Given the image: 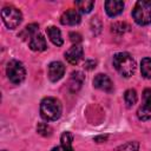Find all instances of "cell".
<instances>
[{"label":"cell","mask_w":151,"mask_h":151,"mask_svg":"<svg viewBox=\"0 0 151 151\" xmlns=\"http://www.w3.org/2000/svg\"><path fill=\"white\" fill-rule=\"evenodd\" d=\"M132 18L140 26H145L150 24L151 22V2L137 1L132 9Z\"/></svg>","instance_id":"cell-3"},{"label":"cell","mask_w":151,"mask_h":151,"mask_svg":"<svg viewBox=\"0 0 151 151\" xmlns=\"http://www.w3.org/2000/svg\"><path fill=\"white\" fill-rule=\"evenodd\" d=\"M4 151H5V150H4Z\"/></svg>","instance_id":"cell-24"},{"label":"cell","mask_w":151,"mask_h":151,"mask_svg":"<svg viewBox=\"0 0 151 151\" xmlns=\"http://www.w3.org/2000/svg\"><path fill=\"white\" fill-rule=\"evenodd\" d=\"M52 151H74V150H73V149L65 147V146H63V145H59V146H57V147H53Z\"/></svg>","instance_id":"cell-23"},{"label":"cell","mask_w":151,"mask_h":151,"mask_svg":"<svg viewBox=\"0 0 151 151\" xmlns=\"http://www.w3.org/2000/svg\"><path fill=\"white\" fill-rule=\"evenodd\" d=\"M60 142H61L60 145H63V146H65V147H68V149H73V147H72L73 134H72L71 132H68V131L64 132V133L61 134V137H60Z\"/></svg>","instance_id":"cell-19"},{"label":"cell","mask_w":151,"mask_h":151,"mask_svg":"<svg viewBox=\"0 0 151 151\" xmlns=\"http://www.w3.org/2000/svg\"><path fill=\"white\" fill-rule=\"evenodd\" d=\"M140 71L142 76L146 79L151 78V58H144L140 63Z\"/></svg>","instance_id":"cell-16"},{"label":"cell","mask_w":151,"mask_h":151,"mask_svg":"<svg viewBox=\"0 0 151 151\" xmlns=\"http://www.w3.org/2000/svg\"><path fill=\"white\" fill-rule=\"evenodd\" d=\"M137 117L140 120L151 118V88H145L143 92V104L137 110Z\"/></svg>","instance_id":"cell-6"},{"label":"cell","mask_w":151,"mask_h":151,"mask_svg":"<svg viewBox=\"0 0 151 151\" xmlns=\"http://www.w3.org/2000/svg\"><path fill=\"white\" fill-rule=\"evenodd\" d=\"M1 18L7 28L14 29L20 25L22 20V14L14 6H5L1 9Z\"/></svg>","instance_id":"cell-4"},{"label":"cell","mask_w":151,"mask_h":151,"mask_svg":"<svg viewBox=\"0 0 151 151\" xmlns=\"http://www.w3.org/2000/svg\"><path fill=\"white\" fill-rule=\"evenodd\" d=\"M138 150H139V143L136 140L127 142L114 149V151H138Z\"/></svg>","instance_id":"cell-17"},{"label":"cell","mask_w":151,"mask_h":151,"mask_svg":"<svg viewBox=\"0 0 151 151\" xmlns=\"http://www.w3.org/2000/svg\"><path fill=\"white\" fill-rule=\"evenodd\" d=\"M137 92L133 90V88H130V90H126L125 93H124V100H125V104L127 107H131L133 106L136 103H137Z\"/></svg>","instance_id":"cell-14"},{"label":"cell","mask_w":151,"mask_h":151,"mask_svg":"<svg viewBox=\"0 0 151 151\" xmlns=\"http://www.w3.org/2000/svg\"><path fill=\"white\" fill-rule=\"evenodd\" d=\"M80 20H81V18L77 9H67L60 17V22L63 25H68V26L78 25L80 22Z\"/></svg>","instance_id":"cell-10"},{"label":"cell","mask_w":151,"mask_h":151,"mask_svg":"<svg viewBox=\"0 0 151 151\" xmlns=\"http://www.w3.org/2000/svg\"><path fill=\"white\" fill-rule=\"evenodd\" d=\"M124 2L120 0H107L105 2V11L109 17H117L123 12Z\"/></svg>","instance_id":"cell-12"},{"label":"cell","mask_w":151,"mask_h":151,"mask_svg":"<svg viewBox=\"0 0 151 151\" xmlns=\"http://www.w3.org/2000/svg\"><path fill=\"white\" fill-rule=\"evenodd\" d=\"M83 53H84V51H83V47L80 45H73L72 47H70L65 52V58L70 64L76 65L83 58Z\"/></svg>","instance_id":"cell-11"},{"label":"cell","mask_w":151,"mask_h":151,"mask_svg":"<svg viewBox=\"0 0 151 151\" xmlns=\"http://www.w3.org/2000/svg\"><path fill=\"white\" fill-rule=\"evenodd\" d=\"M65 73V66L60 61H52L48 65V79L53 83L60 80Z\"/></svg>","instance_id":"cell-8"},{"label":"cell","mask_w":151,"mask_h":151,"mask_svg":"<svg viewBox=\"0 0 151 151\" xmlns=\"http://www.w3.org/2000/svg\"><path fill=\"white\" fill-rule=\"evenodd\" d=\"M113 66L125 78L131 77L136 71V61L127 52H119L113 55Z\"/></svg>","instance_id":"cell-1"},{"label":"cell","mask_w":151,"mask_h":151,"mask_svg":"<svg viewBox=\"0 0 151 151\" xmlns=\"http://www.w3.org/2000/svg\"><path fill=\"white\" fill-rule=\"evenodd\" d=\"M127 28H129V26L124 22H116L112 25V31L117 32V33H124Z\"/></svg>","instance_id":"cell-21"},{"label":"cell","mask_w":151,"mask_h":151,"mask_svg":"<svg viewBox=\"0 0 151 151\" xmlns=\"http://www.w3.org/2000/svg\"><path fill=\"white\" fill-rule=\"evenodd\" d=\"M61 104L57 98L46 97L40 103V114L46 120H57L61 116Z\"/></svg>","instance_id":"cell-2"},{"label":"cell","mask_w":151,"mask_h":151,"mask_svg":"<svg viewBox=\"0 0 151 151\" xmlns=\"http://www.w3.org/2000/svg\"><path fill=\"white\" fill-rule=\"evenodd\" d=\"M28 46L32 51L41 52L47 48V42L42 34H40L39 32H35L28 38Z\"/></svg>","instance_id":"cell-7"},{"label":"cell","mask_w":151,"mask_h":151,"mask_svg":"<svg viewBox=\"0 0 151 151\" xmlns=\"http://www.w3.org/2000/svg\"><path fill=\"white\" fill-rule=\"evenodd\" d=\"M46 32H47V35H48L50 40H51L54 45H57V46H61V45H63L64 40H63L61 32H60L59 28H57L55 26H51V27H48V28L46 29Z\"/></svg>","instance_id":"cell-13"},{"label":"cell","mask_w":151,"mask_h":151,"mask_svg":"<svg viewBox=\"0 0 151 151\" xmlns=\"http://www.w3.org/2000/svg\"><path fill=\"white\" fill-rule=\"evenodd\" d=\"M37 131L39 134H41L44 137H48L52 134V127L46 123H39L37 126Z\"/></svg>","instance_id":"cell-20"},{"label":"cell","mask_w":151,"mask_h":151,"mask_svg":"<svg viewBox=\"0 0 151 151\" xmlns=\"http://www.w3.org/2000/svg\"><path fill=\"white\" fill-rule=\"evenodd\" d=\"M70 38H71V41H72V42H76V45H78V42L81 41V35H80L79 33L71 32V33H70Z\"/></svg>","instance_id":"cell-22"},{"label":"cell","mask_w":151,"mask_h":151,"mask_svg":"<svg viewBox=\"0 0 151 151\" xmlns=\"http://www.w3.org/2000/svg\"><path fill=\"white\" fill-rule=\"evenodd\" d=\"M93 86L96 88L105 91V92L113 91V84H112L111 79L106 74H103V73H99L93 78Z\"/></svg>","instance_id":"cell-9"},{"label":"cell","mask_w":151,"mask_h":151,"mask_svg":"<svg viewBox=\"0 0 151 151\" xmlns=\"http://www.w3.org/2000/svg\"><path fill=\"white\" fill-rule=\"evenodd\" d=\"M78 79H84L83 74L80 72H73L72 73V77H71V81H70V84H71L70 86H71L72 91H77L81 86L83 81H78Z\"/></svg>","instance_id":"cell-18"},{"label":"cell","mask_w":151,"mask_h":151,"mask_svg":"<svg viewBox=\"0 0 151 151\" xmlns=\"http://www.w3.org/2000/svg\"><path fill=\"white\" fill-rule=\"evenodd\" d=\"M76 7L81 12V13H90L94 6V1L91 0H81V1H76Z\"/></svg>","instance_id":"cell-15"},{"label":"cell","mask_w":151,"mask_h":151,"mask_svg":"<svg viewBox=\"0 0 151 151\" xmlns=\"http://www.w3.org/2000/svg\"><path fill=\"white\" fill-rule=\"evenodd\" d=\"M6 74H7V77H8L11 83L18 85V84L24 81V79L26 77V70H25V67H24L21 61H19V60H11L7 64Z\"/></svg>","instance_id":"cell-5"}]
</instances>
